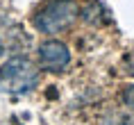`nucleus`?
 Returning a JSON list of instances; mask_svg holds the SVG:
<instances>
[{
  "instance_id": "nucleus-1",
  "label": "nucleus",
  "mask_w": 134,
  "mask_h": 125,
  "mask_svg": "<svg viewBox=\"0 0 134 125\" xmlns=\"http://www.w3.org/2000/svg\"><path fill=\"white\" fill-rule=\"evenodd\" d=\"M39 82V70L27 57H12L0 66V91L5 93H27Z\"/></svg>"
},
{
  "instance_id": "nucleus-2",
  "label": "nucleus",
  "mask_w": 134,
  "mask_h": 125,
  "mask_svg": "<svg viewBox=\"0 0 134 125\" xmlns=\"http://www.w3.org/2000/svg\"><path fill=\"white\" fill-rule=\"evenodd\" d=\"M77 14H80V7L75 0H52L36 12L34 28L43 34H59V32L71 28Z\"/></svg>"
},
{
  "instance_id": "nucleus-3",
  "label": "nucleus",
  "mask_w": 134,
  "mask_h": 125,
  "mask_svg": "<svg viewBox=\"0 0 134 125\" xmlns=\"http://www.w3.org/2000/svg\"><path fill=\"white\" fill-rule=\"evenodd\" d=\"M39 62L46 70H64L68 64H71V50L66 48L62 41H55V39H48V41L41 43L39 48Z\"/></svg>"
},
{
  "instance_id": "nucleus-4",
  "label": "nucleus",
  "mask_w": 134,
  "mask_h": 125,
  "mask_svg": "<svg viewBox=\"0 0 134 125\" xmlns=\"http://www.w3.org/2000/svg\"><path fill=\"white\" fill-rule=\"evenodd\" d=\"M102 125H134V109H118L109 111L102 121Z\"/></svg>"
},
{
  "instance_id": "nucleus-5",
  "label": "nucleus",
  "mask_w": 134,
  "mask_h": 125,
  "mask_svg": "<svg viewBox=\"0 0 134 125\" xmlns=\"http://www.w3.org/2000/svg\"><path fill=\"white\" fill-rule=\"evenodd\" d=\"M120 100H123V105H125L127 109H134V84L123 89V93H120Z\"/></svg>"
},
{
  "instance_id": "nucleus-6",
  "label": "nucleus",
  "mask_w": 134,
  "mask_h": 125,
  "mask_svg": "<svg viewBox=\"0 0 134 125\" xmlns=\"http://www.w3.org/2000/svg\"><path fill=\"white\" fill-rule=\"evenodd\" d=\"M125 73L127 75H134V52L125 59Z\"/></svg>"
},
{
  "instance_id": "nucleus-7",
  "label": "nucleus",
  "mask_w": 134,
  "mask_h": 125,
  "mask_svg": "<svg viewBox=\"0 0 134 125\" xmlns=\"http://www.w3.org/2000/svg\"><path fill=\"white\" fill-rule=\"evenodd\" d=\"M0 55H2V39H0Z\"/></svg>"
}]
</instances>
